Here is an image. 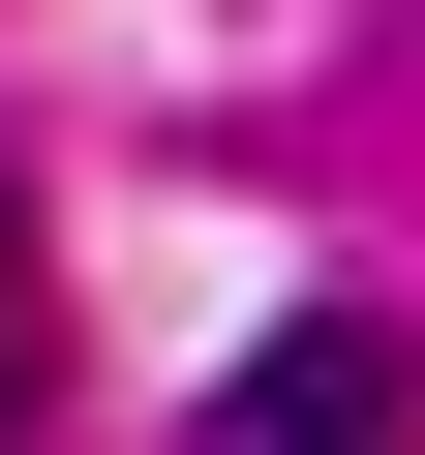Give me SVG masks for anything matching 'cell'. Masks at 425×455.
Instances as JSON below:
<instances>
[{"label": "cell", "instance_id": "obj_1", "mask_svg": "<svg viewBox=\"0 0 425 455\" xmlns=\"http://www.w3.org/2000/svg\"><path fill=\"white\" fill-rule=\"evenodd\" d=\"M212 455H425V334L395 304H274L212 364Z\"/></svg>", "mask_w": 425, "mask_h": 455}, {"label": "cell", "instance_id": "obj_2", "mask_svg": "<svg viewBox=\"0 0 425 455\" xmlns=\"http://www.w3.org/2000/svg\"><path fill=\"white\" fill-rule=\"evenodd\" d=\"M0 425H31V212H0Z\"/></svg>", "mask_w": 425, "mask_h": 455}]
</instances>
